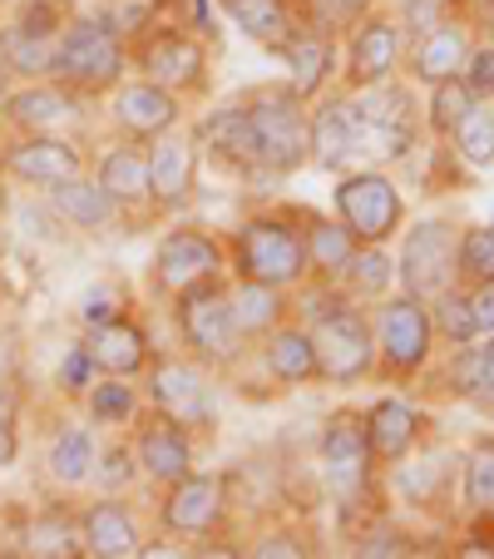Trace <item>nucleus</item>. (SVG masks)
Wrapping results in <instances>:
<instances>
[{
	"label": "nucleus",
	"instance_id": "obj_1",
	"mask_svg": "<svg viewBox=\"0 0 494 559\" xmlns=\"http://www.w3.org/2000/svg\"><path fill=\"white\" fill-rule=\"evenodd\" d=\"M292 307L306 312L302 322L316 337L322 386H357V381L376 377V328H371L366 302L347 297L337 283L306 277V283L292 293Z\"/></svg>",
	"mask_w": 494,
	"mask_h": 559
},
{
	"label": "nucleus",
	"instance_id": "obj_2",
	"mask_svg": "<svg viewBox=\"0 0 494 559\" xmlns=\"http://www.w3.org/2000/svg\"><path fill=\"white\" fill-rule=\"evenodd\" d=\"M228 263H232V277H253V283H273V287L297 293L312 277L302 209L282 203V209L248 213L228 233Z\"/></svg>",
	"mask_w": 494,
	"mask_h": 559
},
{
	"label": "nucleus",
	"instance_id": "obj_3",
	"mask_svg": "<svg viewBox=\"0 0 494 559\" xmlns=\"http://www.w3.org/2000/svg\"><path fill=\"white\" fill-rule=\"evenodd\" d=\"M134 74V55H129V35L115 25L109 11H74L70 25L55 40L50 80L74 90L80 99L109 95Z\"/></svg>",
	"mask_w": 494,
	"mask_h": 559
},
{
	"label": "nucleus",
	"instance_id": "obj_4",
	"mask_svg": "<svg viewBox=\"0 0 494 559\" xmlns=\"http://www.w3.org/2000/svg\"><path fill=\"white\" fill-rule=\"evenodd\" d=\"M173 312V332H179V347L189 352L193 361L213 371V377H232L242 361L253 357V342L242 332L238 312H232V293H228V277L222 283H203L193 293L173 297L169 302Z\"/></svg>",
	"mask_w": 494,
	"mask_h": 559
},
{
	"label": "nucleus",
	"instance_id": "obj_5",
	"mask_svg": "<svg viewBox=\"0 0 494 559\" xmlns=\"http://www.w3.org/2000/svg\"><path fill=\"white\" fill-rule=\"evenodd\" d=\"M371 328H376V377L390 386L421 381L435 361V317L431 297H415L406 287L386 293L381 302H371Z\"/></svg>",
	"mask_w": 494,
	"mask_h": 559
},
{
	"label": "nucleus",
	"instance_id": "obj_6",
	"mask_svg": "<svg viewBox=\"0 0 494 559\" xmlns=\"http://www.w3.org/2000/svg\"><path fill=\"white\" fill-rule=\"evenodd\" d=\"M242 105H248L253 154L263 179H287V174L312 164V105L297 99V90L287 80L242 95Z\"/></svg>",
	"mask_w": 494,
	"mask_h": 559
},
{
	"label": "nucleus",
	"instance_id": "obj_7",
	"mask_svg": "<svg viewBox=\"0 0 494 559\" xmlns=\"http://www.w3.org/2000/svg\"><path fill=\"white\" fill-rule=\"evenodd\" d=\"M129 55H134V74H144V80H154V85L173 90L183 99L208 95L213 85L208 40L189 21H148L129 40Z\"/></svg>",
	"mask_w": 494,
	"mask_h": 559
},
{
	"label": "nucleus",
	"instance_id": "obj_8",
	"mask_svg": "<svg viewBox=\"0 0 494 559\" xmlns=\"http://www.w3.org/2000/svg\"><path fill=\"white\" fill-rule=\"evenodd\" d=\"M357 115H361V158L386 169L400 158L415 154V144L425 139V109L415 105V90L400 85L396 74L381 80L371 90H357Z\"/></svg>",
	"mask_w": 494,
	"mask_h": 559
},
{
	"label": "nucleus",
	"instance_id": "obj_9",
	"mask_svg": "<svg viewBox=\"0 0 494 559\" xmlns=\"http://www.w3.org/2000/svg\"><path fill=\"white\" fill-rule=\"evenodd\" d=\"M232 277L228 263V238L208 228H193V223H179L154 243V258H148V287H154L164 302L193 293L203 283H222Z\"/></svg>",
	"mask_w": 494,
	"mask_h": 559
},
{
	"label": "nucleus",
	"instance_id": "obj_10",
	"mask_svg": "<svg viewBox=\"0 0 494 559\" xmlns=\"http://www.w3.org/2000/svg\"><path fill=\"white\" fill-rule=\"evenodd\" d=\"M332 213L357 233V243H390L406 228V193L396 189V179L386 169L366 164V169L337 174Z\"/></svg>",
	"mask_w": 494,
	"mask_h": 559
},
{
	"label": "nucleus",
	"instance_id": "obj_11",
	"mask_svg": "<svg viewBox=\"0 0 494 559\" xmlns=\"http://www.w3.org/2000/svg\"><path fill=\"white\" fill-rule=\"evenodd\" d=\"M228 496H232L228 475L193 465L189 475H179L158 496V530L169 539H179V545H203V539H213L228 525V510H232Z\"/></svg>",
	"mask_w": 494,
	"mask_h": 559
},
{
	"label": "nucleus",
	"instance_id": "obj_12",
	"mask_svg": "<svg viewBox=\"0 0 494 559\" xmlns=\"http://www.w3.org/2000/svg\"><path fill=\"white\" fill-rule=\"evenodd\" d=\"M455 248H460V228L450 218H415L400 228V258H396V287L415 297L445 293L455 277Z\"/></svg>",
	"mask_w": 494,
	"mask_h": 559
},
{
	"label": "nucleus",
	"instance_id": "obj_13",
	"mask_svg": "<svg viewBox=\"0 0 494 559\" xmlns=\"http://www.w3.org/2000/svg\"><path fill=\"white\" fill-rule=\"evenodd\" d=\"M406 64V25L390 11H371L361 15L347 31V50H341V90L357 95V90H371L381 80Z\"/></svg>",
	"mask_w": 494,
	"mask_h": 559
},
{
	"label": "nucleus",
	"instance_id": "obj_14",
	"mask_svg": "<svg viewBox=\"0 0 494 559\" xmlns=\"http://www.w3.org/2000/svg\"><path fill=\"white\" fill-rule=\"evenodd\" d=\"M213 371L203 361H193L189 352H169V357H154V367L144 371V402L158 412L179 416L193 431H208L213 426Z\"/></svg>",
	"mask_w": 494,
	"mask_h": 559
},
{
	"label": "nucleus",
	"instance_id": "obj_15",
	"mask_svg": "<svg viewBox=\"0 0 494 559\" xmlns=\"http://www.w3.org/2000/svg\"><path fill=\"white\" fill-rule=\"evenodd\" d=\"M316 455H322L326 486L337 500H361L376 480V461H371L366 441V412H337L326 416L322 436H316Z\"/></svg>",
	"mask_w": 494,
	"mask_h": 559
},
{
	"label": "nucleus",
	"instance_id": "obj_16",
	"mask_svg": "<svg viewBox=\"0 0 494 559\" xmlns=\"http://www.w3.org/2000/svg\"><path fill=\"white\" fill-rule=\"evenodd\" d=\"M129 441L138 451V465H144V480H154L158 490L173 486L179 475L193 471L198 461V441H193V426H183L179 416L158 412V406L144 402V412L129 426Z\"/></svg>",
	"mask_w": 494,
	"mask_h": 559
},
{
	"label": "nucleus",
	"instance_id": "obj_17",
	"mask_svg": "<svg viewBox=\"0 0 494 559\" xmlns=\"http://www.w3.org/2000/svg\"><path fill=\"white\" fill-rule=\"evenodd\" d=\"M198 158L203 139L198 129L179 124L164 139L148 144V174H154V218H179L198 193Z\"/></svg>",
	"mask_w": 494,
	"mask_h": 559
},
{
	"label": "nucleus",
	"instance_id": "obj_18",
	"mask_svg": "<svg viewBox=\"0 0 494 559\" xmlns=\"http://www.w3.org/2000/svg\"><path fill=\"white\" fill-rule=\"evenodd\" d=\"M0 174L31 189H50V183L85 174V148L64 139L60 129H40V134H11L0 144Z\"/></svg>",
	"mask_w": 494,
	"mask_h": 559
},
{
	"label": "nucleus",
	"instance_id": "obj_19",
	"mask_svg": "<svg viewBox=\"0 0 494 559\" xmlns=\"http://www.w3.org/2000/svg\"><path fill=\"white\" fill-rule=\"evenodd\" d=\"M183 105H189L183 95L154 85V80H144V74H129L124 85L109 90V124H115L124 139H144V144H154V139H164L169 129L183 124Z\"/></svg>",
	"mask_w": 494,
	"mask_h": 559
},
{
	"label": "nucleus",
	"instance_id": "obj_20",
	"mask_svg": "<svg viewBox=\"0 0 494 559\" xmlns=\"http://www.w3.org/2000/svg\"><path fill=\"white\" fill-rule=\"evenodd\" d=\"M361 158V115L357 99L347 90H326L322 99H312V169L322 174H347Z\"/></svg>",
	"mask_w": 494,
	"mask_h": 559
},
{
	"label": "nucleus",
	"instance_id": "obj_21",
	"mask_svg": "<svg viewBox=\"0 0 494 559\" xmlns=\"http://www.w3.org/2000/svg\"><path fill=\"white\" fill-rule=\"evenodd\" d=\"M474 45V25H470V11H450L445 21H435L425 35H415L406 50V74L410 85H441V80H450V74L465 70V55H470Z\"/></svg>",
	"mask_w": 494,
	"mask_h": 559
},
{
	"label": "nucleus",
	"instance_id": "obj_22",
	"mask_svg": "<svg viewBox=\"0 0 494 559\" xmlns=\"http://www.w3.org/2000/svg\"><path fill=\"white\" fill-rule=\"evenodd\" d=\"M263 361V377L277 391H297V386H316L322 381V357H316V337L302 317H287L282 328H273L253 352Z\"/></svg>",
	"mask_w": 494,
	"mask_h": 559
},
{
	"label": "nucleus",
	"instance_id": "obj_23",
	"mask_svg": "<svg viewBox=\"0 0 494 559\" xmlns=\"http://www.w3.org/2000/svg\"><path fill=\"white\" fill-rule=\"evenodd\" d=\"M80 539H85L89 559H138L148 545L134 506L124 496H105V490L80 510Z\"/></svg>",
	"mask_w": 494,
	"mask_h": 559
},
{
	"label": "nucleus",
	"instance_id": "obj_24",
	"mask_svg": "<svg viewBox=\"0 0 494 559\" xmlns=\"http://www.w3.org/2000/svg\"><path fill=\"white\" fill-rule=\"evenodd\" d=\"M366 441H371V461L376 471H396L410 455L421 451L425 441V412L410 406L406 396H376L366 406Z\"/></svg>",
	"mask_w": 494,
	"mask_h": 559
},
{
	"label": "nucleus",
	"instance_id": "obj_25",
	"mask_svg": "<svg viewBox=\"0 0 494 559\" xmlns=\"http://www.w3.org/2000/svg\"><path fill=\"white\" fill-rule=\"evenodd\" d=\"M80 105L85 99L64 90L60 80H21L0 99V124L11 134H40V129H60L64 119H80Z\"/></svg>",
	"mask_w": 494,
	"mask_h": 559
},
{
	"label": "nucleus",
	"instance_id": "obj_26",
	"mask_svg": "<svg viewBox=\"0 0 494 559\" xmlns=\"http://www.w3.org/2000/svg\"><path fill=\"white\" fill-rule=\"evenodd\" d=\"M89 352H95L99 371L105 377H134L144 381V371L154 367V342H148V328L134 317V307H124L119 317H109V322H99V328L85 332Z\"/></svg>",
	"mask_w": 494,
	"mask_h": 559
},
{
	"label": "nucleus",
	"instance_id": "obj_27",
	"mask_svg": "<svg viewBox=\"0 0 494 559\" xmlns=\"http://www.w3.org/2000/svg\"><path fill=\"white\" fill-rule=\"evenodd\" d=\"M95 179L109 189V199L124 213H154V174H148V144L144 139H124L99 154Z\"/></svg>",
	"mask_w": 494,
	"mask_h": 559
},
{
	"label": "nucleus",
	"instance_id": "obj_28",
	"mask_svg": "<svg viewBox=\"0 0 494 559\" xmlns=\"http://www.w3.org/2000/svg\"><path fill=\"white\" fill-rule=\"evenodd\" d=\"M45 209L74 233H105L124 218V209L109 199V189L95 174H70V179L50 183V189H45Z\"/></svg>",
	"mask_w": 494,
	"mask_h": 559
},
{
	"label": "nucleus",
	"instance_id": "obj_29",
	"mask_svg": "<svg viewBox=\"0 0 494 559\" xmlns=\"http://www.w3.org/2000/svg\"><path fill=\"white\" fill-rule=\"evenodd\" d=\"M198 139H203V154H213L222 169L257 179L253 124H248V105H242V99H232V105H218L213 115H203Z\"/></svg>",
	"mask_w": 494,
	"mask_h": 559
},
{
	"label": "nucleus",
	"instance_id": "obj_30",
	"mask_svg": "<svg viewBox=\"0 0 494 559\" xmlns=\"http://www.w3.org/2000/svg\"><path fill=\"white\" fill-rule=\"evenodd\" d=\"M218 11L228 15L248 40L273 50V55H282L287 45L302 35V21H297L292 0H218Z\"/></svg>",
	"mask_w": 494,
	"mask_h": 559
},
{
	"label": "nucleus",
	"instance_id": "obj_31",
	"mask_svg": "<svg viewBox=\"0 0 494 559\" xmlns=\"http://www.w3.org/2000/svg\"><path fill=\"white\" fill-rule=\"evenodd\" d=\"M277 60L287 64V85L297 90V99H322L326 85H332V70H337V35H322V31H306L287 45Z\"/></svg>",
	"mask_w": 494,
	"mask_h": 559
},
{
	"label": "nucleus",
	"instance_id": "obj_32",
	"mask_svg": "<svg viewBox=\"0 0 494 559\" xmlns=\"http://www.w3.org/2000/svg\"><path fill=\"white\" fill-rule=\"evenodd\" d=\"M302 228H306V258H312V277L316 283H341V273L357 258V233L337 218V213H312L302 209Z\"/></svg>",
	"mask_w": 494,
	"mask_h": 559
},
{
	"label": "nucleus",
	"instance_id": "obj_33",
	"mask_svg": "<svg viewBox=\"0 0 494 559\" xmlns=\"http://www.w3.org/2000/svg\"><path fill=\"white\" fill-rule=\"evenodd\" d=\"M228 293H232V312H238V322H242V332H248L253 347L273 328H282L287 317H297L292 293H287V287L253 283V277H228Z\"/></svg>",
	"mask_w": 494,
	"mask_h": 559
},
{
	"label": "nucleus",
	"instance_id": "obj_34",
	"mask_svg": "<svg viewBox=\"0 0 494 559\" xmlns=\"http://www.w3.org/2000/svg\"><path fill=\"white\" fill-rule=\"evenodd\" d=\"M95 461H99V441H95V426H60L45 451V475H50L60 490H74L95 480Z\"/></svg>",
	"mask_w": 494,
	"mask_h": 559
},
{
	"label": "nucleus",
	"instance_id": "obj_35",
	"mask_svg": "<svg viewBox=\"0 0 494 559\" xmlns=\"http://www.w3.org/2000/svg\"><path fill=\"white\" fill-rule=\"evenodd\" d=\"M445 386H450L455 402L494 406V332L480 337V342L455 347L450 367H445Z\"/></svg>",
	"mask_w": 494,
	"mask_h": 559
},
{
	"label": "nucleus",
	"instance_id": "obj_36",
	"mask_svg": "<svg viewBox=\"0 0 494 559\" xmlns=\"http://www.w3.org/2000/svg\"><path fill=\"white\" fill-rule=\"evenodd\" d=\"M138 412H144V391L134 377H105L99 371V381L85 391V416L99 431H129Z\"/></svg>",
	"mask_w": 494,
	"mask_h": 559
},
{
	"label": "nucleus",
	"instance_id": "obj_37",
	"mask_svg": "<svg viewBox=\"0 0 494 559\" xmlns=\"http://www.w3.org/2000/svg\"><path fill=\"white\" fill-rule=\"evenodd\" d=\"M337 287L347 297H357V302H366V307L381 302L386 293H396V258L386 253V243H361Z\"/></svg>",
	"mask_w": 494,
	"mask_h": 559
},
{
	"label": "nucleus",
	"instance_id": "obj_38",
	"mask_svg": "<svg viewBox=\"0 0 494 559\" xmlns=\"http://www.w3.org/2000/svg\"><path fill=\"white\" fill-rule=\"evenodd\" d=\"M460 506L470 520H494V436L460 455Z\"/></svg>",
	"mask_w": 494,
	"mask_h": 559
},
{
	"label": "nucleus",
	"instance_id": "obj_39",
	"mask_svg": "<svg viewBox=\"0 0 494 559\" xmlns=\"http://www.w3.org/2000/svg\"><path fill=\"white\" fill-rule=\"evenodd\" d=\"M480 105V99L470 95V85H465L460 74H450V80H441V85L425 90V134L441 139V144H450V134L465 124V115Z\"/></svg>",
	"mask_w": 494,
	"mask_h": 559
},
{
	"label": "nucleus",
	"instance_id": "obj_40",
	"mask_svg": "<svg viewBox=\"0 0 494 559\" xmlns=\"http://www.w3.org/2000/svg\"><path fill=\"white\" fill-rule=\"evenodd\" d=\"M0 64L15 74V80H50L55 64V40L21 31V25H0Z\"/></svg>",
	"mask_w": 494,
	"mask_h": 559
},
{
	"label": "nucleus",
	"instance_id": "obj_41",
	"mask_svg": "<svg viewBox=\"0 0 494 559\" xmlns=\"http://www.w3.org/2000/svg\"><path fill=\"white\" fill-rule=\"evenodd\" d=\"M431 317H435V337L445 347H465V342H480V328H474V307H470V287L450 283L445 293L431 297Z\"/></svg>",
	"mask_w": 494,
	"mask_h": 559
},
{
	"label": "nucleus",
	"instance_id": "obj_42",
	"mask_svg": "<svg viewBox=\"0 0 494 559\" xmlns=\"http://www.w3.org/2000/svg\"><path fill=\"white\" fill-rule=\"evenodd\" d=\"M450 148L465 169H474V174L494 169V105H474L465 115V124L450 134Z\"/></svg>",
	"mask_w": 494,
	"mask_h": 559
},
{
	"label": "nucleus",
	"instance_id": "obj_43",
	"mask_svg": "<svg viewBox=\"0 0 494 559\" xmlns=\"http://www.w3.org/2000/svg\"><path fill=\"white\" fill-rule=\"evenodd\" d=\"M138 475H144V465H138V451H134V441H129V436L99 445L95 486L105 490V496H129V490L138 486Z\"/></svg>",
	"mask_w": 494,
	"mask_h": 559
},
{
	"label": "nucleus",
	"instance_id": "obj_44",
	"mask_svg": "<svg viewBox=\"0 0 494 559\" xmlns=\"http://www.w3.org/2000/svg\"><path fill=\"white\" fill-rule=\"evenodd\" d=\"M455 277L465 287L494 283V223H470L460 228V248H455Z\"/></svg>",
	"mask_w": 494,
	"mask_h": 559
},
{
	"label": "nucleus",
	"instance_id": "obj_45",
	"mask_svg": "<svg viewBox=\"0 0 494 559\" xmlns=\"http://www.w3.org/2000/svg\"><path fill=\"white\" fill-rule=\"evenodd\" d=\"M292 5H297V21L322 35H347L361 15L376 11V0H292Z\"/></svg>",
	"mask_w": 494,
	"mask_h": 559
},
{
	"label": "nucleus",
	"instance_id": "obj_46",
	"mask_svg": "<svg viewBox=\"0 0 494 559\" xmlns=\"http://www.w3.org/2000/svg\"><path fill=\"white\" fill-rule=\"evenodd\" d=\"M99 381V361L95 352H89V342H70V347L60 352V367H55V386L64 391V396H74V402H85V391Z\"/></svg>",
	"mask_w": 494,
	"mask_h": 559
},
{
	"label": "nucleus",
	"instance_id": "obj_47",
	"mask_svg": "<svg viewBox=\"0 0 494 559\" xmlns=\"http://www.w3.org/2000/svg\"><path fill=\"white\" fill-rule=\"evenodd\" d=\"M70 15H74V0H21L11 21L21 25V31L40 35V40H60V31L70 25Z\"/></svg>",
	"mask_w": 494,
	"mask_h": 559
},
{
	"label": "nucleus",
	"instance_id": "obj_48",
	"mask_svg": "<svg viewBox=\"0 0 494 559\" xmlns=\"http://www.w3.org/2000/svg\"><path fill=\"white\" fill-rule=\"evenodd\" d=\"M460 80L470 85V95L480 99V105H494V45H484L480 35H474L470 55H465Z\"/></svg>",
	"mask_w": 494,
	"mask_h": 559
},
{
	"label": "nucleus",
	"instance_id": "obj_49",
	"mask_svg": "<svg viewBox=\"0 0 494 559\" xmlns=\"http://www.w3.org/2000/svg\"><path fill=\"white\" fill-rule=\"evenodd\" d=\"M248 555H257V559H302V555H312V545H306L302 530L282 525V530H257L253 545H248Z\"/></svg>",
	"mask_w": 494,
	"mask_h": 559
},
{
	"label": "nucleus",
	"instance_id": "obj_50",
	"mask_svg": "<svg viewBox=\"0 0 494 559\" xmlns=\"http://www.w3.org/2000/svg\"><path fill=\"white\" fill-rule=\"evenodd\" d=\"M450 11H455V0H406V5H400V25H406V40L425 35L435 21H445Z\"/></svg>",
	"mask_w": 494,
	"mask_h": 559
},
{
	"label": "nucleus",
	"instance_id": "obj_51",
	"mask_svg": "<svg viewBox=\"0 0 494 559\" xmlns=\"http://www.w3.org/2000/svg\"><path fill=\"white\" fill-rule=\"evenodd\" d=\"M119 312H124V302H119L109 287H95V293L80 302V328L89 332V328H99V322H109V317H119Z\"/></svg>",
	"mask_w": 494,
	"mask_h": 559
},
{
	"label": "nucleus",
	"instance_id": "obj_52",
	"mask_svg": "<svg viewBox=\"0 0 494 559\" xmlns=\"http://www.w3.org/2000/svg\"><path fill=\"white\" fill-rule=\"evenodd\" d=\"M410 549H415V539L400 535V530H386V525H376L361 539V555H410Z\"/></svg>",
	"mask_w": 494,
	"mask_h": 559
},
{
	"label": "nucleus",
	"instance_id": "obj_53",
	"mask_svg": "<svg viewBox=\"0 0 494 559\" xmlns=\"http://www.w3.org/2000/svg\"><path fill=\"white\" fill-rule=\"evenodd\" d=\"M470 307H474V328H480V337H490L494 332V283H474Z\"/></svg>",
	"mask_w": 494,
	"mask_h": 559
},
{
	"label": "nucleus",
	"instance_id": "obj_54",
	"mask_svg": "<svg viewBox=\"0 0 494 559\" xmlns=\"http://www.w3.org/2000/svg\"><path fill=\"white\" fill-rule=\"evenodd\" d=\"M465 11H470V25H474V35H480L484 45H494V0H470Z\"/></svg>",
	"mask_w": 494,
	"mask_h": 559
},
{
	"label": "nucleus",
	"instance_id": "obj_55",
	"mask_svg": "<svg viewBox=\"0 0 494 559\" xmlns=\"http://www.w3.org/2000/svg\"><path fill=\"white\" fill-rule=\"evenodd\" d=\"M15 455H21V436H15V421L0 416V471H11Z\"/></svg>",
	"mask_w": 494,
	"mask_h": 559
},
{
	"label": "nucleus",
	"instance_id": "obj_56",
	"mask_svg": "<svg viewBox=\"0 0 494 559\" xmlns=\"http://www.w3.org/2000/svg\"><path fill=\"white\" fill-rule=\"evenodd\" d=\"M11 80H15V74H11V70H5V64H0V99L11 95Z\"/></svg>",
	"mask_w": 494,
	"mask_h": 559
}]
</instances>
